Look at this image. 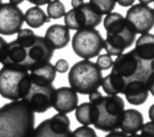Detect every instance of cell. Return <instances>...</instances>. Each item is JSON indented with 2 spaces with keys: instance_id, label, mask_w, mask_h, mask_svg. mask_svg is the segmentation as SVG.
<instances>
[{
  "instance_id": "7",
  "label": "cell",
  "mask_w": 154,
  "mask_h": 137,
  "mask_svg": "<svg viewBox=\"0 0 154 137\" xmlns=\"http://www.w3.org/2000/svg\"><path fill=\"white\" fill-rule=\"evenodd\" d=\"M98 109V117L94 126L103 132L117 131L122 123L125 105L124 99L116 96H106L96 104Z\"/></svg>"
},
{
  "instance_id": "6",
  "label": "cell",
  "mask_w": 154,
  "mask_h": 137,
  "mask_svg": "<svg viewBox=\"0 0 154 137\" xmlns=\"http://www.w3.org/2000/svg\"><path fill=\"white\" fill-rule=\"evenodd\" d=\"M29 71L14 65H4L0 69V96L10 101L21 100L31 85Z\"/></svg>"
},
{
  "instance_id": "36",
  "label": "cell",
  "mask_w": 154,
  "mask_h": 137,
  "mask_svg": "<svg viewBox=\"0 0 154 137\" xmlns=\"http://www.w3.org/2000/svg\"><path fill=\"white\" fill-rule=\"evenodd\" d=\"M152 2H153V0H139V3L143 4V5H149Z\"/></svg>"
},
{
  "instance_id": "15",
  "label": "cell",
  "mask_w": 154,
  "mask_h": 137,
  "mask_svg": "<svg viewBox=\"0 0 154 137\" xmlns=\"http://www.w3.org/2000/svg\"><path fill=\"white\" fill-rule=\"evenodd\" d=\"M123 94L125 96L129 104L140 106L147 101L150 91L146 82L143 80H133L126 83Z\"/></svg>"
},
{
  "instance_id": "38",
  "label": "cell",
  "mask_w": 154,
  "mask_h": 137,
  "mask_svg": "<svg viewBox=\"0 0 154 137\" xmlns=\"http://www.w3.org/2000/svg\"><path fill=\"white\" fill-rule=\"evenodd\" d=\"M2 4V0H0V5Z\"/></svg>"
},
{
  "instance_id": "23",
  "label": "cell",
  "mask_w": 154,
  "mask_h": 137,
  "mask_svg": "<svg viewBox=\"0 0 154 137\" xmlns=\"http://www.w3.org/2000/svg\"><path fill=\"white\" fill-rule=\"evenodd\" d=\"M88 3L103 16L113 12L116 5V0H89Z\"/></svg>"
},
{
  "instance_id": "22",
  "label": "cell",
  "mask_w": 154,
  "mask_h": 137,
  "mask_svg": "<svg viewBox=\"0 0 154 137\" xmlns=\"http://www.w3.org/2000/svg\"><path fill=\"white\" fill-rule=\"evenodd\" d=\"M23 18L28 26L36 29L42 27L44 23H49L51 19L40 6H32L26 10L23 14Z\"/></svg>"
},
{
  "instance_id": "5",
  "label": "cell",
  "mask_w": 154,
  "mask_h": 137,
  "mask_svg": "<svg viewBox=\"0 0 154 137\" xmlns=\"http://www.w3.org/2000/svg\"><path fill=\"white\" fill-rule=\"evenodd\" d=\"M68 79L69 86L77 93L89 95L101 87L103 75L97 64L89 60L76 62L69 70Z\"/></svg>"
},
{
  "instance_id": "3",
  "label": "cell",
  "mask_w": 154,
  "mask_h": 137,
  "mask_svg": "<svg viewBox=\"0 0 154 137\" xmlns=\"http://www.w3.org/2000/svg\"><path fill=\"white\" fill-rule=\"evenodd\" d=\"M103 23L106 31L104 49L108 55L117 57L134 43L136 33L121 14L112 12L105 16Z\"/></svg>"
},
{
  "instance_id": "33",
  "label": "cell",
  "mask_w": 154,
  "mask_h": 137,
  "mask_svg": "<svg viewBox=\"0 0 154 137\" xmlns=\"http://www.w3.org/2000/svg\"><path fill=\"white\" fill-rule=\"evenodd\" d=\"M105 137H127V135L123 133L122 131H113V132H110Z\"/></svg>"
},
{
  "instance_id": "4",
  "label": "cell",
  "mask_w": 154,
  "mask_h": 137,
  "mask_svg": "<svg viewBox=\"0 0 154 137\" xmlns=\"http://www.w3.org/2000/svg\"><path fill=\"white\" fill-rule=\"evenodd\" d=\"M112 73L123 78L126 83L133 80L146 82L150 93L154 96V61L142 60L134 50L117 56L112 66Z\"/></svg>"
},
{
  "instance_id": "32",
  "label": "cell",
  "mask_w": 154,
  "mask_h": 137,
  "mask_svg": "<svg viewBox=\"0 0 154 137\" xmlns=\"http://www.w3.org/2000/svg\"><path fill=\"white\" fill-rule=\"evenodd\" d=\"M135 0H116V3H118V5H120L121 6L124 7H128V6H132L134 5Z\"/></svg>"
},
{
  "instance_id": "11",
  "label": "cell",
  "mask_w": 154,
  "mask_h": 137,
  "mask_svg": "<svg viewBox=\"0 0 154 137\" xmlns=\"http://www.w3.org/2000/svg\"><path fill=\"white\" fill-rule=\"evenodd\" d=\"M31 137H72L70 120L68 116L58 113L41 122Z\"/></svg>"
},
{
  "instance_id": "8",
  "label": "cell",
  "mask_w": 154,
  "mask_h": 137,
  "mask_svg": "<svg viewBox=\"0 0 154 137\" xmlns=\"http://www.w3.org/2000/svg\"><path fill=\"white\" fill-rule=\"evenodd\" d=\"M72 9L64 15L65 26L69 30L79 31L87 28H96L103 21V16L97 13L88 2L71 0Z\"/></svg>"
},
{
  "instance_id": "29",
  "label": "cell",
  "mask_w": 154,
  "mask_h": 137,
  "mask_svg": "<svg viewBox=\"0 0 154 137\" xmlns=\"http://www.w3.org/2000/svg\"><path fill=\"white\" fill-rule=\"evenodd\" d=\"M7 45H8V42L2 36H0V63L3 62V61L5 60L6 56Z\"/></svg>"
},
{
  "instance_id": "19",
  "label": "cell",
  "mask_w": 154,
  "mask_h": 137,
  "mask_svg": "<svg viewBox=\"0 0 154 137\" xmlns=\"http://www.w3.org/2000/svg\"><path fill=\"white\" fill-rule=\"evenodd\" d=\"M135 53L143 61H154V35L152 33H144L136 40L134 49Z\"/></svg>"
},
{
  "instance_id": "25",
  "label": "cell",
  "mask_w": 154,
  "mask_h": 137,
  "mask_svg": "<svg viewBox=\"0 0 154 137\" xmlns=\"http://www.w3.org/2000/svg\"><path fill=\"white\" fill-rule=\"evenodd\" d=\"M113 63H114V61L112 59V56L106 53V54L98 55L96 64L101 70H107L112 68Z\"/></svg>"
},
{
  "instance_id": "16",
  "label": "cell",
  "mask_w": 154,
  "mask_h": 137,
  "mask_svg": "<svg viewBox=\"0 0 154 137\" xmlns=\"http://www.w3.org/2000/svg\"><path fill=\"white\" fill-rule=\"evenodd\" d=\"M44 38L54 51L63 49L70 41L69 29L62 24H52L46 30Z\"/></svg>"
},
{
  "instance_id": "18",
  "label": "cell",
  "mask_w": 154,
  "mask_h": 137,
  "mask_svg": "<svg viewBox=\"0 0 154 137\" xmlns=\"http://www.w3.org/2000/svg\"><path fill=\"white\" fill-rule=\"evenodd\" d=\"M143 125V114L136 109H126L124 111L122 123L119 129L126 135L137 134Z\"/></svg>"
},
{
  "instance_id": "28",
  "label": "cell",
  "mask_w": 154,
  "mask_h": 137,
  "mask_svg": "<svg viewBox=\"0 0 154 137\" xmlns=\"http://www.w3.org/2000/svg\"><path fill=\"white\" fill-rule=\"evenodd\" d=\"M54 68H55V70H56L57 72L65 73V72H67L69 70V62L66 60L60 59V60L57 61V62L54 65Z\"/></svg>"
},
{
  "instance_id": "17",
  "label": "cell",
  "mask_w": 154,
  "mask_h": 137,
  "mask_svg": "<svg viewBox=\"0 0 154 137\" xmlns=\"http://www.w3.org/2000/svg\"><path fill=\"white\" fill-rule=\"evenodd\" d=\"M56 70L50 61L38 65L29 70L32 83L39 85H51L56 79Z\"/></svg>"
},
{
  "instance_id": "1",
  "label": "cell",
  "mask_w": 154,
  "mask_h": 137,
  "mask_svg": "<svg viewBox=\"0 0 154 137\" xmlns=\"http://www.w3.org/2000/svg\"><path fill=\"white\" fill-rule=\"evenodd\" d=\"M54 50L44 37L36 35L31 29H21L15 40L8 42L3 65L22 67L28 71L42 63L49 62Z\"/></svg>"
},
{
  "instance_id": "20",
  "label": "cell",
  "mask_w": 154,
  "mask_h": 137,
  "mask_svg": "<svg viewBox=\"0 0 154 137\" xmlns=\"http://www.w3.org/2000/svg\"><path fill=\"white\" fill-rule=\"evenodd\" d=\"M75 117L77 121L82 126H88L94 125L98 117V109L97 106L90 102H85L80 104L76 108Z\"/></svg>"
},
{
  "instance_id": "9",
  "label": "cell",
  "mask_w": 154,
  "mask_h": 137,
  "mask_svg": "<svg viewBox=\"0 0 154 137\" xmlns=\"http://www.w3.org/2000/svg\"><path fill=\"white\" fill-rule=\"evenodd\" d=\"M73 51L84 60L98 56L104 48V39L95 28L81 29L75 33L71 40Z\"/></svg>"
},
{
  "instance_id": "27",
  "label": "cell",
  "mask_w": 154,
  "mask_h": 137,
  "mask_svg": "<svg viewBox=\"0 0 154 137\" xmlns=\"http://www.w3.org/2000/svg\"><path fill=\"white\" fill-rule=\"evenodd\" d=\"M140 131H141V135L144 137H154L153 122L150 121V122L143 125Z\"/></svg>"
},
{
  "instance_id": "2",
  "label": "cell",
  "mask_w": 154,
  "mask_h": 137,
  "mask_svg": "<svg viewBox=\"0 0 154 137\" xmlns=\"http://www.w3.org/2000/svg\"><path fill=\"white\" fill-rule=\"evenodd\" d=\"M34 126V113L23 101H11L0 107V137H31Z\"/></svg>"
},
{
  "instance_id": "37",
  "label": "cell",
  "mask_w": 154,
  "mask_h": 137,
  "mask_svg": "<svg viewBox=\"0 0 154 137\" xmlns=\"http://www.w3.org/2000/svg\"><path fill=\"white\" fill-rule=\"evenodd\" d=\"M127 137H144L142 135H138V134H134V135H127Z\"/></svg>"
},
{
  "instance_id": "24",
  "label": "cell",
  "mask_w": 154,
  "mask_h": 137,
  "mask_svg": "<svg viewBox=\"0 0 154 137\" xmlns=\"http://www.w3.org/2000/svg\"><path fill=\"white\" fill-rule=\"evenodd\" d=\"M66 14V8L60 0H55L48 4L47 15L50 19H60L64 17Z\"/></svg>"
},
{
  "instance_id": "35",
  "label": "cell",
  "mask_w": 154,
  "mask_h": 137,
  "mask_svg": "<svg viewBox=\"0 0 154 137\" xmlns=\"http://www.w3.org/2000/svg\"><path fill=\"white\" fill-rule=\"evenodd\" d=\"M153 109H154V105H152V106L151 107V108H150V112H149V116H150V118H151V121H152V120H153V113H152Z\"/></svg>"
},
{
  "instance_id": "10",
  "label": "cell",
  "mask_w": 154,
  "mask_h": 137,
  "mask_svg": "<svg viewBox=\"0 0 154 137\" xmlns=\"http://www.w3.org/2000/svg\"><path fill=\"white\" fill-rule=\"evenodd\" d=\"M55 88L53 85H39L31 82L29 89L21 99L33 113L42 114L52 107Z\"/></svg>"
},
{
  "instance_id": "13",
  "label": "cell",
  "mask_w": 154,
  "mask_h": 137,
  "mask_svg": "<svg viewBox=\"0 0 154 137\" xmlns=\"http://www.w3.org/2000/svg\"><path fill=\"white\" fill-rule=\"evenodd\" d=\"M23 13L18 5L10 3L0 5V34H16L23 24Z\"/></svg>"
},
{
  "instance_id": "31",
  "label": "cell",
  "mask_w": 154,
  "mask_h": 137,
  "mask_svg": "<svg viewBox=\"0 0 154 137\" xmlns=\"http://www.w3.org/2000/svg\"><path fill=\"white\" fill-rule=\"evenodd\" d=\"M27 1L32 5H34L36 6H41V5H48L49 3L55 1V0H27Z\"/></svg>"
},
{
  "instance_id": "21",
  "label": "cell",
  "mask_w": 154,
  "mask_h": 137,
  "mask_svg": "<svg viewBox=\"0 0 154 137\" xmlns=\"http://www.w3.org/2000/svg\"><path fill=\"white\" fill-rule=\"evenodd\" d=\"M103 90L108 96H116L123 94L126 86L125 80L115 73H110L102 79L101 83Z\"/></svg>"
},
{
  "instance_id": "26",
  "label": "cell",
  "mask_w": 154,
  "mask_h": 137,
  "mask_svg": "<svg viewBox=\"0 0 154 137\" xmlns=\"http://www.w3.org/2000/svg\"><path fill=\"white\" fill-rule=\"evenodd\" d=\"M72 137H97V135L93 128L82 126L72 132Z\"/></svg>"
},
{
  "instance_id": "30",
  "label": "cell",
  "mask_w": 154,
  "mask_h": 137,
  "mask_svg": "<svg viewBox=\"0 0 154 137\" xmlns=\"http://www.w3.org/2000/svg\"><path fill=\"white\" fill-rule=\"evenodd\" d=\"M102 98H103V95L97 90V91H95V92L89 94L88 99H89V102H90L91 104L96 105V104H97V103L101 100Z\"/></svg>"
},
{
  "instance_id": "34",
  "label": "cell",
  "mask_w": 154,
  "mask_h": 137,
  "mask_svg": "<svg viewBox=\"0 0 154 137\" xmlns=\"http://www.w3.org/2000/svg\"><path fill=\"white\" fill-rule=\"evenodd\" d=\"M24 0H9L10 4H13L14 5H18L19 4H22Z\"/></svg>"
},
{
  "instance_id": "12",
  "label": "cell",
  "mask_w": 154,
  "mask_h": 137,
  "mask_svg": "<svg viewBox=\"0 0 154 137\" xmlns=\"http://www.w3.org/2000/svg\"><path fill=\"white\" fill-rule=\"evenodd\" d=\"M125 18L136 34L148 33L153 28V9L148 5L139 3L132 5L127 10Z\"/></svg>"
},
{
  "instance_id": "14",
  "label": "cell",
  "mask_w": 154,
  "mask_h": 137,
  "mask_svg": "<svg viewBox=\"0 0 154 137\" xmlns=\"http://www.w3.org/2000/svg\"><path fill=\"white\" fill-rule=\"evenodd\" d=\"M79 106V97L77 92L69 87L56 89L53 96L52 107L60 114H69Z\"/></svg>"
}]
</instances>
